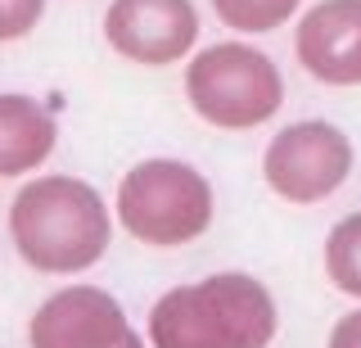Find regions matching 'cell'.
<instances>
[{
	"label": "cell",
	"instance_id": "obj_2",
	"mask_svg": "<svg viewBox=\"0 0 361 348\" xmlns=\"http://www.w3.org/2000/svg\"><path fill=\"white\" fill-rule=\"evenodd\" d=\"M276 340V299L248 272H217L176 285L149 312L154 348H267Z\"/></svg>",
	"mask_w": 361,
	"mask_h": 348
},
{
	"label": "cell",
	"instance_id": "obj_13",
	"mask_svg": "<svg viewBox=\"0 0 361 348\" xmlns=\"http://www.w3.org/2000/svg\"><path fill=\"white\" fill-rule=\"evenodd\" d=\"M330 348H361V308L348 312V317L330 330Z\"/></svg>",
	"mask_w": 361,
	"mask_h": 348
},
{
	"label": "cell",
	"instance_id": "obj_12",
	"mask_svg": "<svg viewBox=\"0 0 361 348\" xmlns=\"http://www.w3.org/2000/svg\"><path fill=\"white\" fill-rule=\"evenodd\" d=\"M45 0H0V41H18L41 23Z\"/></svg>",
	"mask_w": 361,
	"mask_h": 348
},
{
	"label": "cell",
	"instance_id": "obj_8",
	"mask_svg": "<svg viewBox=\"0 0 361 348\" xmlns=\"http://www.w3.org/2000/svg\"><path fill=\"white\" fill-rule=\"evenodd\" d=\"M298 64L325 86H361V0H321L293 37Z\"/></svg>",
	"mask_w": 361,
	"mask_h": 348
},
{
	"label": "cell",
	"instance_id": "obj_9",
	"mask_svg": "<svg viewBox=\"0 0 361 348\" xmlns=\"http://www.w3.org/2000/svg\"><path fill=\"white\" fill-rule=\"evenodd\" d=\"M54 150V118L32 95L0 91V176H23Z\"/></svg>",
	"mask_w": 361,
	"mask_h": 348
},
{
	"label": "cell",
	"instance_id": "obj_10",
	"mask_svg": "<svg viewBox=\"0 0 361 348\" xmlns=\"http://www.w3.org/2000/svg\"><path fill=\"white\" fill-rule=\"evenodd\" d=\"M325 272L343 294L361 299V212L343 217L325 240Z\"/></svg>",
	"mask_w": 361,
	"mask_h": 348
},
{
	"label": "cell",
	"instance_id": "obj_7",
	"mask_svg": "<svg viewBox=\"0 0 361 348\" xmlns=\"http://www.w3.org/2000/svg\"><path fill=\"white\" fill-rule=\"evenodd\" d=\"M127 312L99 285H68L32 312V348H118L127 340Z\"/></svg>",
	"mask_w": 361,
	"mask_h": 348
},
{
	"label": "cell",
	"instance_id": "obj_4",
	"mask_svg": "<svg viewBox=\"0 0 361 348\" xmlns=\"http://www.w3.org/2000/svg\"><path fill=\"white\" fill-rule=\"evenodd\" d=\"M185 95L203 122L221 131H248L276 118V109L285 104V82L262 50L244 41H217L190 59Z\"/></svg>",
	"mask_w": 361,
	"mask_h": 348
},
{
	"label": "cell",
	"instance_id": "obj_1",
	"mask_svg": "<svg viewBox=\"0 0 361 348\" xmlns=\"http://www.w3.org/2000/svg\"><path fill=\"white\" fill-rule=\"evenodd\" d=\"M9 235L23 263L45 276L86 272L109 253V204L82 176H37L9 204Z\"/></svg>",
	"mask_w": 361,
	"mask_h": 348
},
{
	"label": "cell",
	"instance_id": "obj_11",
	"mask_svg": "<svg viewBox=\"0 0 361 348\" xmlns=\"http://www.w3.org/2000/svg\"><path fill=\"white\" fill-rule=\"evenodd\" d=\"M217 18L235 32H276L298 9V0H212Z\"/></svg>",
	"mask_w": 361,
	"mask_h": 348
},
{
	"label": "cell",
	"instance_id": "obj_3",
	"mask_svg": "<svg viewBox=\"0 0 361 348\" xmlns=\"http://www.w3.org/2000/svg\"><path fill=\"white\" fill-rule=\"evenodd\" d=\"M118 222L154 249L190 244L212 222V186L180 159L135 163L118 186Z\"/></svg>",
	"mask_w": 361,
	"mask_h": 348
},
{
	"label": "cell",
	"instance_id": "obj_6",
	"mask_svg": "<svg viewBox=\"0 0 361 348\" xmlns=\"http://www.w3.org/2000/svg\"><path fill=\"white\" fill-rule=\"evenodd\" d=\"M109 46L131 64H176L199 37V14L190 0H113L104 14Z\"/></svg>",
	"mask_w": 361,
	"mask_h": 348
},
{
	"label": "cell",
	"instance_id": "obj_5",
	"mask_svg": "<svg viewBox=\"0 0 361 348\" xmlns=\"http://www.w3.org/2000/svg\"><path fill=\"white\" fill-rule=\"evenodd\" d=\"M267 186L289 204H316V199L334 195L353 172V140L334 127V122H293L276 140L267 145L262 159Z\"/></svg>",
	"mask_w": 361,
	"mask_h": 348
},
{
	"label": "cell",
	"instance_id": "obj_14",
	"mask_svg": "<svg viewBox=\"0 0 361 348\" xmlns=\"http://www.w3.org/2000/svg\"><path fill=\"white\" fill-rule=\"evenodd\" d=\"M118 348H145V340H140V335H135V330H127V340H122Z\"/></svg>",
	"mask_w": 361,
	"mask_h": 348
}]
</instances>
